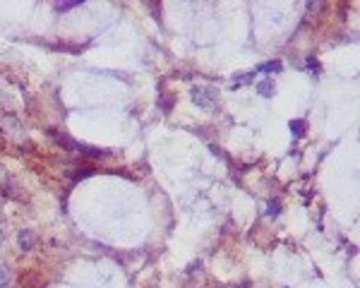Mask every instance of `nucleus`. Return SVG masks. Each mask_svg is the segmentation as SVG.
<instances>
[{
	"mask_svg": "<svg viewBox=\"0 0 360 288\" xmlns=\"http://www.w3.org/2000/svg\"><path fill=\"white\" fill-rule=\"evenodd\" d=\"M0 288H10V269L0 264Z\"/></svg>",
	"mask_w": 360,
	"mask_h": 288,
	"instance_id": "nucleus-6",
	"label": "nucleus"
},
{
	"mask_svg": "<svg viewBox=\"0 0 360 288\" xmlns=\"http://www.w3.org/2000/svg\"><path fill=\"white\" fill-rule=\"evenodd\" d=\"M284 70V65H281L279 60H269V62H262V65H257L255 67V75H257V72H271V75H274V72H281Z\"/></svg>",
	"mask_w": 360,
	"mask_h": 288,
	"instance_id": "nucleus-3",
	"label": "nucleus"
},
{
	"mask_svg": "<svg viewBox=\"0 0 360 288\" xmlns=\"http://www.w3.org/2000/svg\"><path fill=\"white\" fill-rule=\"evenodd\" d=\"M190 96H192V103H197V106H200V108H212L214 103H216L218 92H216V89H214V87H205V85H200V87H192Z\"/></svg>",
	"mask_w": 360,
	"mask_h": 288,
	"instance_id": "nucleus-1",
	"label": "nucleus"
},
{
	"mask_svg": "<svg viewBox=\"0 0 360 288\" xmlns=\"http://www.w3.org/2000/svg\"><path fill=\"white\" fill-rule=\"evenodd\" d=\"M291 133H293L295 137H300V135L305 133V123H302V120H293V123H291Z\"/></svg>",
	"mask_w": 360,
	"mask_h": 288,
	"instance_id": "nucleus-7",
	"label": "nucleus"
},
{
	"mask_svg": "<svg viewBox=\"0 0 360 288\" xmlns=\"http://www.w3.org/2000/svg\"><path fill=\"white\" fill-rule=\"evenodd\" d=\"M255 89H257L259 96L269 99V96H274L276 85H274V80H262V82H257V85H255Z\"/></svg>",
	"mask_w": 360,
	"mask_h": 288,
	"instance_id": "nucleus-2",
	"label": "nucleus"
},
{
	"mask_svg": "<svg viewBox=\"0 0 360 288\" xmlns=\"http://www.w3.org/2000/svg\"><path fill=\"white\" fill-rule=\"evenodd\" d=\"M17 243L22 250H31V245H34V233H31V230H19Z\"/></svg>",
	"mask_w": 360,
	"mask_h": 288,
	"instance_id": "nucleus-4",
	"label": "nucleus"
},
{
	"mask_svg": "<svg viewBox=\"0 0 360 288\" xmlns=\"http://www.w3.org/2000/svg\"><path fill=\"white\" fill-rule=\"evenodd\" d=\"M252 77H255V72H243V75H236V77H233V82H231V87L248 85V82H252Z\"/></svg>",
	"mask_w": 360,
	"mask_h": 288,
	"instance_id": "nucleus-5",
	"label": "nucleus"
},
{
	"mask_svg": "<svg viewBox=\"0 0 360 288\" xmlns=\"http://www.w3.org/2000/svg\"><path fill=\"white\" fill-rule=\"evenodd\" d=\"M80 0L77 3H60V5H55V12H67V10H72V8H80Z\"/></svg>",
	"mask_w": 360,
	"mask_h": 288,
	"instance_id": "nucleus-8",
	"label": "nucleus"
},
{
	"mask_svg": "<svg viewBox=\"0 0 360 288\" xmlns=\"http://www.w3.org/2000/svg\"><path fill=\"white\" fill-rule=\"evenodd\" d=\"M0 245H3V230H0Z\"/></svg>",
	"mask_w": 360,
	"mask_h": 288,
	"instance_id": "nucleus-10",
	"label": "nucleus"
},
{
	"mask_svg": "<svg viewBox=\"0 0 360 288\" xmlns=\"http://www.w3.org/2000/svg\"><path fill=\"white\" fill-rule=\"evenodd\" d=\"M279 209H281V204L279 202H274V204H269V217H279Z\"/></svg>",
	"mask_w": 360,
	"mask_h": 288,
	"instance_id": "nucleus-9",
	"label": "nucleus"
}]
</instances>
